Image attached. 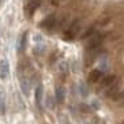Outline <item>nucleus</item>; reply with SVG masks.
Masks as SVG:
<instances>
[{"mask_svg":"<svg viewBox=\"0 0 124 124\" xmlns=\"http://www.w3.org/2000/svg\"><path fill=\"white\" fill-rule=\"evenodd\" d=\"M80 25H81V23H80V20H79V19L73 20V22L70 24L68 30L64 32V39H65V40H72V39L78 35L79 30H80Z\"/></svg>","mask_w":124,"mask_h":124,"instance_id":"nucleus-1","label":"nucleus"},{"mask_svg":"<svg viewBox=\"0 0 124 124\" xmlns=\"http://www.w3.org/2000/svg\"><path fill=\"white\" fill-rule=\"evenodd\" d=\"M9 76V63L7 59H1L0 60V79L6 80Z\"/></svg>","mask_w":124,"mask_h":124,"instance_id":"nucleus-2","label":"nucleus"},{"mask_svg":"<svg viewBox=\"0 0 124 124\" xmlns=\"http://www.w3.org/2000/svg\"><path fill=\"white\" fill-rule=\"evenodd\" d=\"M103 41V36L99 35V33H95L91 39H89L88 44H87V49H96L97 47L101 44Z\"/></svg>","mask_w":124,"mask_h":124,"instance_id":"nucleus-3","label":"nucleus"},{"mask_svg":"<svg viewBox=\"0 0 124 124\" xmlns=\"http://www.w3.org/2000/svg\"><path fill=\"white\" fill-rule=\"evenodd\" d=\"M39 7H40V1H39V0H31L30 3L25 6L24 12L27 14V16H32V15L36 12V9H38Z\"/></svg>","mask_w":124,"mask_h":124,"instance_id":"nucleus-4","label":"nucleus"},{"mask_svg":"<svg viewBox=\"0 0 124 124\" xmlns=\"http://www.w3.org/2000/svg\"><path fill=\"white\" fill-rule=\"evenodd\" d=\"M55 24H56V16L49 15V16L44 17V20L40 23V27L44 28V30H51V28L55 27Z\"/></svg>","mask_w":124,"mask_h":124,"instance_id":"nucleus-5","label":"nucleus"},{"mask_svg":"<svg viewBox=\"0 0 124 124\" xmlns=\"http://www.w3.org/2000/svg\"><path fill=\"white\" fill-rule=\"evenodd\" d=\"M101 76H103L101 71L93 70V71H91V73H89V76H88V81L89 83H99Z\"/></svg>","mask_w":124,"mask_h":124,"instance_id":"nucleus-6","label":"nucleus"},{"mask_svg":"<svg viewBox=\"0 0 124 124\" xmlns=\"http://www.w3.org/2000/svg\"><path fill=\"white\" fill-rule=\"evenodd\" d=\"M35 101L36 105L39 108H41V103H43V87L41 85H38L35 89Z\"/></svg>","mask_w":124,"mask_h":124,"instance_id":"nucleus-7","label":"nucleus"},{"mask_svg":"<svg viewBox=\"0 0 124 124\" xmlns=\"http://www.w3.org/2000/svg\"><path fill=\"white\" fill-rule=\"evenodd\" d=\"M20 87H22V91L24 95H28L31 91V84H30V80L27 78H20Z\"/></svg>","mask_w":124,"mask_h":124,"instance_id":"nucleus-8","label":"nucleus"},{"mask_svg":"<svg viewBox=\"0 0 124 124\" xmlns=\"http://www.w3.org/2000/svg\"><path fill=\"white\" fill-rule=\"evenodd\" d=\"M6 112V95H4V89L0 87V115H4Z\"/></svg>","mask_w":124,"mask_h":124,"instance_id":"nucleus-9","label":"nucleus"},{"mask_svg":"<svg viewBox=\"0 0 124 124\" xmlns=\"http://www.w3.org/2000/svg\"><path fill=\"white\" fill-rule=\"evenodd\" d=\"M116 76L115 75H111V76H107V78L103 80V83H101V87L103 88H108V87H111L113 83H116Z\"/></svg>","mask_w":124,"mask_h":124,"instance_id":"nucleus-10","label":"nucleus"},{"mask_svg":"<svg viewBox=\"0 0 124 124\" xmlns=\"http://www.w3.org/2000/svg\"><path fill=\"white\" fill-rule=\"evenodd\" d=\"M27 36L28 32H24L20 38V43H19V52H23L25 49V46H27Z\"/></svg>","mask_w":124,"mask_h":124,"instance_id":"nucleus-11","label":"nucleus"},{"mask_svg":"<svg viewBox=\"0 0 124 124\" xmlns=\"http://www.w3.org/2000/svg\"><path fill=\"white\" fill-rule=\"evenodd\" d=\"M96 33V28L95 27H89L88 30L85 31V32L83 33V36H81V39H91L92 36Z\"/></svg>","mask_w":124,"mask_h":124,"instance_id":"nucleus-12","label":"nucleus"},{"mask_svg":"<svg viewBox=\"0 0 124 124\" xmlns=\"http://www.w3.org/2000/svg\"><path fill=\"white\" fill-rule=\"evenodd\" d=\"M56 100H57V103L64 101V89L62 87H57L56 88Z\"/></svg>","mask_w":124,"mask_h":124,"instance_id":"nucleus-13","label":"nucleus"},{"mask_svg":"<svg viewBox=\"0 0 124 124\" xmlns=\"http://www.w3.org/2000/svg\"><path fill=\"white\" fill-rule=\"evenodd\" d=\"M113 100H116V101H119V103H124V91L119 92V93L113 97Z\"/></svg>","mask_w":124,"mask_h":124,"instance_id":"nucleus-14","label":"nucleus"},{"mask_svg":"<svg viewBox=\"0 0 124 124\" xmlns=\"http://www.w3.org/2000/svg\"><path fill=\"white\" fill-rule=\"evenodd\" d=\"M80 92L83 96H87L88 95V89H87V87L84 85V84H80Z\"/></svg>","mask_w":124,"mask_h":124,"instance_id":"nucleus-15","label":"nucleus"},{"mask_svg":"<svg viewBox=\"0 0 124 124\" xmlns=\"http://www.w3.org/2000/svg\"><path fill=\"white\" fill-rule=\"evenodd\" d=\"M47 104H48V107H54V104H52V99L51 97H48V99H47Z\"/></svg>","mask_w":124,"mask_h":124,"instance_id":"nucleus-16","label":"nucleus"},{"mask_svg":"<svg viewBox=\"0 0 124 124\" xmlns=\"http://www.w3.org/2000/svg\"><path fill=\"white\" fill-rule=\"evenodd\" d=\"M123 124H124V121H123Z\"/></svg>","mask_w":124,"mask_h":124,"instance_id":"nucleus-17","label":"nucleus"}]
</instances>
